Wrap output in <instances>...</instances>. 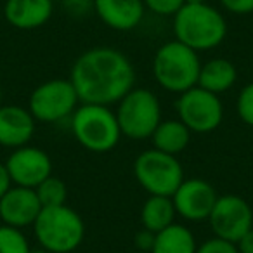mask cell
Instances as JSON below:
<instances>
[{"label":"cell","instance_id":"23","mask_svg":"<svg viewBox=\"0 0 253 253\" xmlns=\"http://www.w3.org/2000/svg\"><path fill=\"white\" fill-rule=\"evenodd\" d=\"M236 111L243 123L253 126V82L246 84L239 90L238 99H236Z\"/></svg>","mask_w":253,"mask_h":253},{"label":"cell","instance_id":"16","mask_svg":"<svg viewBox=\"0 0 253 253\" xmlns=\"http://www.w3.org/2000/svg\"><path fill=\"white\" fill-rule=\"evenodd\" d=\"M54 12L52 0H5L4 18L18 30H35L43 26Z\"/></svg>","mask_w":253,"mask_h":253},{"label":"cell","instance_id":"28","mask_svg":"<svg viewBox=\"0 0 253 253\" xmlns=\"http://www.w3.org/2000/svg\"><path fill=\"white\" fill-rule=\"evenodd\" d=\"M155 239H156V232L148 231V229L142 227L141 231H137L134 236L135 250H137V252H149L151 253L153 246H155Z\"/></svg>","mask_w":253,"mask_h":253},{"label":"cell","instance_id":"5","mask_svg":"<svg viewBox=\"0 0 253 253\" xmlns=\"http://www.w3.org/2000/svg\"><path fill=\"white\" fill-rule=\"evenodd\" d=\"M32 227L40 248L50 253H73L85 238L84 218L68 205L42 208Z\"/></svg>","mask_w":253,"mask_h":253},{"label":"cell","instance_id":"18","mask_svg":"<svg viewBox=\"0 0 253 253\" xmlns=\"http://www.w3.org/2000/svg\"><path fill=\"white\" fill-rule=\"evenodd\" d=\"M193 132L179 118L162 120L151 135L153 148L167 155L177 156L189 146Z\"/></svg>","mask_w":253,"mask_h":253},{"label":"cell","instance_id":"24","mask_svg":"<svg viewBox=\"0 0 253 253\" xmlns=\"http://www.w3.org/2000/svg\"><path fill=\"white\" fill-rule=\"evenodd\" d=\"M144 7L162 18H173L186 2L184 0H142Z\"/></svg>","mask_w":253,"mask_h":253},{"label":"cell","instance_id":"20","mask_svg":"<svg viewBox=\"0 0 253 253\" xmlns=\"http://www.w3.org/2000/svg\"><path fill=\"white\" fill-rule=\"evenodd\" d=\"M175 215L170 196H149L141 208V224L148 231L160 232L173 224Z\"/></svg>","mask_w":253,"mask_h":253},{"label":"cell","instance_id":"13","mask_svg":"<svg viewBox=\"0 0 253 253\" xmlns=\"http://www.w3.org/2000/svg\"><path fill=\"white\" fill-rule=\"evenodd\" d=\"M42 208L35 189L12 186L0 200V220L2 224L23 231L25 227L35 224Z\"/></svg>","mask_w":253,"mask_h":253},{"label":"cell","instance_id":"33","mask_svg":"<svg viewBox=\"0 0 253 253\" xmlns=\"http://www.w3.org/2000/svg\"><path fill=\"white\" fill-rule=\"evenodd\" d=\"M2 95H4V92H2V85H0V106H2Z\"/></svg>","mask_w":253,"mask_h":253},{"label":"cell","instance_id":"9","mask_svg":"<svg viewBox=\"0 0 253 253\" xmlns=\"http://www.w3.org/2000/svg\"><path fill=\"white\" fill-rule=\"evenodd\" d=\"M175 111L180 122L193 134H210L217 130L224 120V104L220 97L200 85L179 94Z\"/></svg>","mask_w":253,"mask_h":253},{"label":"cell","instance_id":"3","mask_svg":"<svg viewBox=\"0 0 253 253\" xmlns=\"http://www.w3.org/2000/svg\"><path fill=\"white\" fill-rule=\"evenodd\" d=\"M201 61L196 50L179 40L165 42L153 57V77L167 92L182 94L196 87L200 78Z\"/></svg>","mask_w":253,"mask_h":253},{"label":"cell","instance_id":"17","mask_svg":"<svg viewBox=\"0 0 253 253\" xmlns=\"http://www.w3.org/2000/svg\"><path fill=\"white\" fill-rule=\"evenodd\" d=\"M238 82V68L234 63L225 57H213V59L201 63L198 85L211 94H224L231 90Z\"/></svg>","mask_w":253,"mask_h":253},{"label":"cell","instance_id":"27","mask_svg":"<svg viewBox=\"0 0 253 253\" xmlns=\"http://www.w3.org/2000/svg\"><path fill=\"white\" fill-rule=\"evenodd\" d=\"M61 4L73 16H85L94 11V0H61Z\"/></svg>","mask_w":253,"mask_h":253},{"label":"cell","instance_id":"14","mask_svg":"<svg viewBox=\"0 0 253 253\" xmlns=\"http://www.w3.org/2000/svg\"><path fill=\"white\" fill-rule=\"evenodd\" d=\"M37 120L28 108L16 104L0 106V146L16 149L26 146L35 135Z\"/></svg>","mask_w":253,"mask_h":253},{"label":"cell","instance_id":"32","mask_svg":"<svg viewBox=\"0 0 253 253\" xmlns=\"http://www.w3.org/2000/svg\"><path fill=\"white\" fill-rule=\"evenodd\" d=\"M32 253H50V252H47V250H43V248H37V250H32Z\"/></svg>","mask_w":253,"mask_h":253},{"label":"cell","instance_id":"2","mask_svg":"<svg viewBox=\"0 0 253 253\" xmlns=\"http://www.w3.org/2000/svg\"><path fill=\"white\" fill-rule=\"evenodd\" d=\"M175 40L196 50L217 49L227 37V19L211 4H184L172 18Z\"/></svg>","mask_w":253,"mask_h":253},{"label":"cell","instance_id":"8","mask_svg":"<svg viewBox=\"0 0 253 253\" xmlns=\"http://www.w3.org/2000/svg\"><path fill=\"white\" fill-rule=\"evenodd\" d=\"M80 99L70 78H52L37 85L28 99V109L37 122L57 123L71 118Z\"/></svg>","mask_w":253,"mask_h":253},{"label":"cell","instance_id":"30","mask_svg":"<svg viewBox=\"0 0 253 253\" xmlns=\"http://www.w3.org/2000/svg\"><path fill=\"white\" fill-rule=\"evenodd\" d=\"M236 246H238L239 253H253V229H250V231L236 243Z\"/></svg>","mask_w":253,"mask_h":253},{"label":"cell","instance_id":"21","mask_svg":"<svg viewBox=\"0 0 253 253\" xmlns=\"http://www.w3.org/2000/svg\"><path fill=\"white\" fill-rule=\"evenodd\" d=\"M35 193L39 196L40 203L43 208L50 207H61V205H66V196H68V187L64 184L63 179L59 177H47L42 184L35 187Z\"/></svg>","mask_w":253,"mask_h":253},{"label":"cell","instance_id":"25","mask_svg":"<svg viewBox=\"0 0 253 253\" xmlns=\"http://www.w3.org/2000/svg\"><path fill=\"white\" fill-rule=\"evenodd\" d=\"M196 253H239V252H238L236 243L225 241V239L213 236V238L201 243V245L198 246Z\"/></svg>","mask_w":253,"mask_h":253},{"label":"cell","instance_id":"12","mask_svg":"<svg viewBox=\"0 0 253 253\" xmlns=\"http://www.w3.org/2000/svg\"><path fill=\"white\" fill-rule=\"evenodd\" d=\"M5 167L14 186L32 187V189H35L47 177L52 175V160L47 151L30 144L12 149Z\"/></svg>","mask_w":253,"mask_h":253},{"label":"cell","instance_id":"4","mask_svg":"<svg viewBox=\"0 0 253 253\" xmlns=\"http://www.w3.org/2000/svg\"><path fill=\"white\" fill-rule=\"evenodd\" d=\"M77 142L92 153H108L123 137L111 106L82 102L70 118Z\"/></svg>","mask_w":253,"mask_h":253},{"label":"cell","instance_id":"7","mask_svg":"<svg viewBox=\"0 0 253 253\" xmlns=\"http://www.w3.org/2000/svg\"><path fill=\"white\" fill-rule=\"evenodd\" d=\"M134 177L149 196H172L186 179L177 156L155 148L146 149L135 158Z\"/></svg>","mask_w":253,"mask_h":253},{"label":"cell","instance_id":"10","mask_svg":"<svg viewBox=\"0 0 253 253\" xmlns=\"http://www.w3.org/2000/svg\"><path fill=\"white\" fill-rule=\"evenodd\" d=\"M208 222L213 236L238 243L250 229H253V210L245 198L224 194L217 198Z\"/></svg>","mask_w":253,"mask_h":253},{"label":"cell","instance_id":"26","mask_svg":"<svg viewBox=\"0 0 253 253\" xmlns=\"http://www.w3.org/2000/svg\"><path fill=\"white\" fill-rule=\"evenodd\" d=\"M222 9L236 16H246L253 12V0H218Z\"/></svg>","mask_w":253,"mask_h":253},{"label":"cell","instance_id":"19","mask_svg":"<svg viewBox=\"0 0 253 253\" xmlns=\"http://www.w3.org/2000/svg\"><path fill=\"white\" fill-rule=\"evenodd\" d=\"M198 245L193 231L184 224H170L167 229L156 232L151 253H196Z\"/></svg>","mask_w":253,"mask_h":253},{"label":"cell","instance_id":"1","mask_svg":"<svg viewBox=\"0 0 253 253\" xmlns=\"http://www.w3.org/2000/svg\"><path fill=\"white\" fill-rule=\"evenodd\" d=\"M80 102L118 104L135 85V68L122 50L92 47L77 57L70 71Z\"/></svg>","mask_w":253,"mask_h":253},{"label":"cell","instance_id":"29","mask_svg":"<svg viewBox=\"0 0 253 253\" xmlns=\"http://www.w3.org/2000/svg\"><path fill=\"white\" fill-rule=\"evenodd\" d=\"M12 186H14V184H12V179H11V175H9L7 167H5V163H0V200H2V196H4Z\"/></svg>","mask_w":253,"mask_h":253},{"label":"cell","instance_id":"22","mask_svg":"<svg viewBox=\"0 0 253 253\" xmlns=\"http://www.w3.org/2000/svg\"><path fill=\"white\" fill-rule=\"evenodd\" d=\"M0 253H32L28 238L21 229L0 225Z\"/></svg>","mask_w":253,"mask_h":253},{"label":"cell","instance_id":"6","mask_svg":"<svg viewBox=\"0 0 253 253\" xmlns=\"http://www.w3.org/2000/svg\"><path fill=\"white\" fill-rule=\"evenodd\" d=\"M115 115L123 137L144 141L151 139L162 122V104L153 90L134 87L116 104Z\"/></svg>","mask_w":253,"mask_h":253},{"label":"cell","instance_id":"11","mask_svg":"<svg viewBox=\"0 0 253 253\" xmlns=\"http://www.w3.org/2000/svg\"><path fill=\"white\" fill-rule=\"evenodd\" d=\"M175 213L187 222L208 220L218 194L205 179H184L172 194Z\"/></svg>","mask_w":253,"mask_h":253},{"label":"cell","instance_id":"15","mask_svg":"<svg viewBox=\"0 0 253 253\" xmlns=\"http://www.w3.org/2000/svg\"><path fill=\"white\" fill-rule=\"evenodd\" d=\"M94 12L108 28L130 32L144 19L142 0H94Z\"/></svg>","mask_w":253,"mask_h":253},{"label":"cell","instance_id":"31","mask_svg":"<svg viewBox=\"0 0 253 253\" xmlns=\"http://www.w3.org/2000/svg\"><path fill=\"white\" fill-rule=\"evenodd\" d=\"M186 4H205V2H208V0H184Z\"/></svg>","mask_w":253,"mask_h":253},{"label":"cell","instance_id":"34","mask_svg":"<svg viewBox=\"0 0 253 253\" xmlns=\"http://www.w3.org/2000/svg\"><path fill=\"white\" fill-rule=\"evenodd\" d=\"M134 253H149V252H137V250H135V252Z\"/></svg>","mask_w":253,"mask_h":253}]
</instances>
